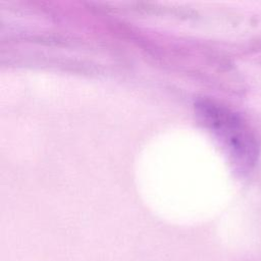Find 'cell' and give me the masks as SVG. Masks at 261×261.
<instances>
[{"label": "cell", "instance_id": "obj_1", "mask_svg": "<svg viewBox=\"0 0 261 261\" xmlns=\"http://www.w3.org/2000/svg\"><path fill=\"white\" fill-rule=\"evenodd\" d=\"M212 118L237 166L242 171L252 169L258 159L259 147L250 126L240 116L224 109L214 108Z\"/></svg>", "mask_w": 261, "mask_h": 261}]
</instances>
